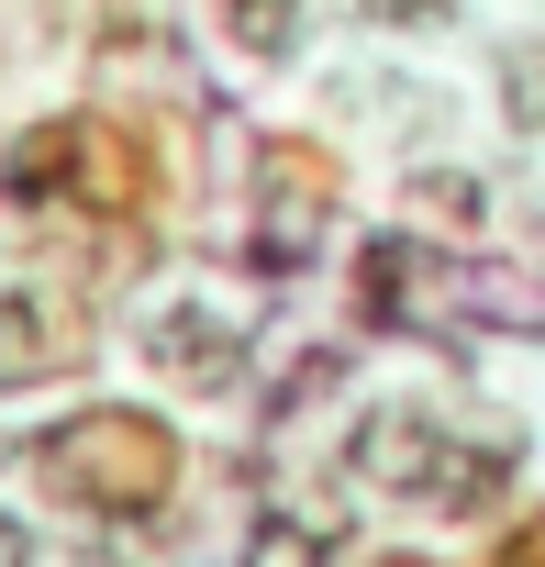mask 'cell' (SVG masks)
<instances>
[{
	"instance_id": "obj_2",
	"label": "cell",
	"mask_w": 545,
	"mask_h": 567,
	"mask_svg": "<svg viewBox=\"0 0 545 567\" xmlns=\"http://www.w3.org/2000/svg\"><path fill=\"white\" fill-rule=\"evenodd\" d=\"M223 12H245V45H279L290 34V0H223Z\"/></svg>"
},
{
	"instance_id": "obj_1",
	"label": "cell",
	"mask_w": 545,
	"mask_h": 567,
	"mask_svg": "<svg viewBox=\"0 0 545 567\" xmlns=\"http://www.w3.org/2000/svg\"><path fill=\"white\" fill-rule=\"evenodd\" d=\"M45 346H56V312L34 290H0V390H23L45 368Z\"/></svg>"
},
{
	"instance_id": "obj_3",
	"label": "cell",
	"mask_w": 545,
	"mask_h": 567,
	"mask_svg": "<svg viewBox=\"0 0 545 567\" xmlns=\"http://www.w3.org/2000/svg\"><path fill=\"white\" fill-rule=\"evenodd\" d=\"M390 12H412V0H390Z\"/></svg>"
}]
</instances>
